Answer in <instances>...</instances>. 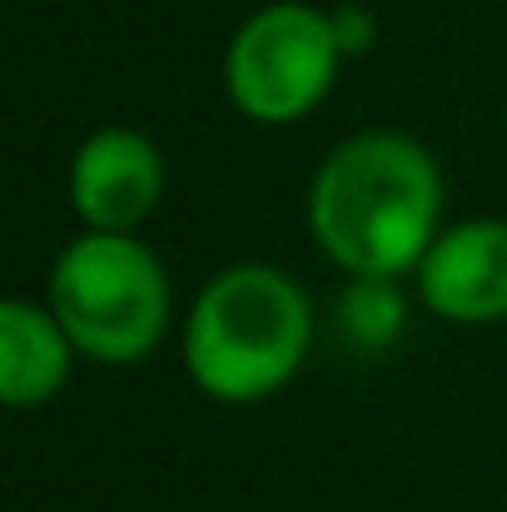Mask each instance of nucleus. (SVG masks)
I'll return each instance as SVG.
<instances>
[{"label":"nucleus","instance_id":"3","mask_svg":"<svg viewBox=\"0 0 507 512\" xmlns=\"http://www.w3.org/2000/svg\"><path fill=\"white\" fill-rule=\"evenodd\" d=\"M75 353L140 363L169 329V274L135 234H80L50 269V304Z\"/></svg>","mask_w":507,"mask_h":512},{"label":"nucleus","instance_id":"7","mask_svg":"<svg viewBox=\"0 0 507 512\" xmlns=\"http://www.w3.org/2000/svg\"><path fill=\"white\" fill-rule=\"evenodd\" d=\"M70 358H75V343L50 309L30 299L0 304V398L10 408L50 403L70 378Z\"/></svg>","mask_w":507,"mask_h":512},{"label":"nucleus","instance_id":"1","mask_svg":"<svg viewBox=\"0 0 507 512\" xmlns=\"http://www.w3.org/2000/svg\"><path fill=\"white\" fill-rule=\"evenodd\" d=\"M443 170L398 130H363L319 165L309 189V234L353 279L418 274L438 244Z\"/></svg>","mask_w":507,"mask_h":512},{"label":"nucleus","instance_id":"8","mask_svg":"<svg viewBox=\"0 0 507 512\" xmlns=\"http://www.w3.org/2000/svg\"><path fill=\"white\" fill-rule=\"evenodd\" d=\"M343 329L363 348H383L403 329V294L393 279H353L343 294Z\"/></svg>","mask_w":507,"mask_h":512},{"label":"nucleus","instance_id":"2","mask_svg":"<svg viewBox=\"0 0 507 512\" xmlns=\"http://www.w3.org/2000/svg\"><path fill=\"white\" fill-rule=\"evenodd\" d=\"M314 343L309 294L274 264H234L214 274L184 324V368L219 403H259L279 393Z\"/></svg>","mask_w":507,"mask_h":512},{"label":"nucleus","instance_id":"4","mask_svg":"<svg viewBox=\"0 0 507 512\" xmlns=\"http://www.w3.org/2000/svg\"><path fill=\"white\" fill-rule=\"evenodd\" d=\"M338 45L334 15L304 0L259 5L224 50V95L254 125H294L334 90Z\"/></svg>","mask_w":507,"mask_h":512},{"label":"nucleus","instance_id":"6","mask_svg":"<svg viewBox=\"0 0 507 512\" xmlns=\"http://www.w3.org/2000/svg\"><path fill=\"white\" fill-rule=\"evenodd\" d=\"M418 294L448 324L507 319V219H468L443 229L418 264Z\"/></svg>","mask_w":507,"mask_h":512},{"label":"nucleus","instance_id":"5","mask_svg":"<svg viewBox=\"0 0 507 512\" xmlns=\"http://www.w3.org/2000/svg\"><path fill=\"white\" fill-rule=\"evenodd\" d=\"M165 194V155L130 125L95 130L70 160V204L90 234H135Z\"/></svg>","mask_w":507,"mask_h":512},{"label":"nucleus","instance_id":"9","mask_svg":"<svg viewBox=\"0 0 507 512\" xmlns=\"http://www.w3.org/2000/svg\"><path fill=\"white\" fill-rule=\"evenodd\" d=\"M334 30H338V45H343V55H363L368 50V40H373V20L363 15V10H334Z\"/></svg>","mask_w":507,"mask_h":512}]
</instances>
